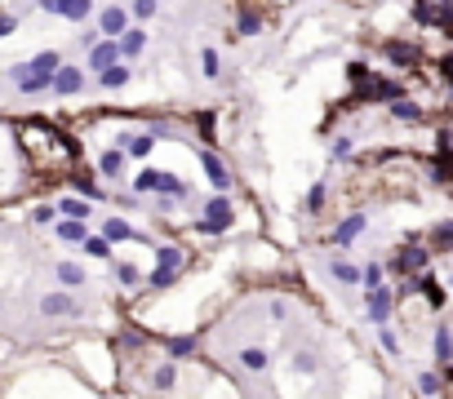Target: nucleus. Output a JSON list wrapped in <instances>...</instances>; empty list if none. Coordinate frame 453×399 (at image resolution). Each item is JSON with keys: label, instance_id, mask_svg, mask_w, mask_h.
Wrapping results in <instances>:
<instances>
[{"label": "nucleus", "instance_id": "9", "mask_svg": "<svg viewBox=\"0 0 453 399\" xmlns=\"http://www.w3.org/2000/svg\"><path fill=\"white\" fill-rule=\"evenodd\" d=\"M58 14H62V18H71V23H84V18L93 14V0H62Z\"/></svg>", "mask_w": 453, "mask_h": 399}, {"label": "nucleus", "instance_id": "17", "mask_svg": "<svg viewBox=\"0 0 453 399\" xmlns=\"http://www.w3.org/2000/svg\"><path fill=\"white\" fill-rule=\"evenodd\" d=\"M102 235H107V240H138V235L129 231V226L120 222V217H107V226H102Z\"/></svg>", "mask_w": 453, "mask_h": 399}, {"label": "nucleus", "instance_id": "41", "mask_svg": "<svg viewBox=\"0 0 453 399\" xmlns=\"http://www.w3.org/2000/svg\"><path fill=\"white\" fill-rule=\"evenodd\" d=\"M378 280H382V271H378V266H369V271H364V284H369V289H382Z\"/></svg>", "mask_w": 453, "mask_h": 399}, {"label": "nucleus", "instance_id": "27", "mask_svg": "<svg viewBox=\"0 0 453 399\" xmlns=\"http://www.w3.org/2000/svg\"><path fill=\"white\" fill-rule=\"evenodd\" d=\"M240 359H244V368H253V373H258V368H267V350H258V346H249Z\"/></svg>", "mask_w": 453, "mask_h": 399}, {"label": "nucleus", "instance_id": "14", "mask_svg": "<svg viewBox=\"0 0 453 399\" xmlns=\"http://www.w3.org/2000/svg\"><path fill=\"white\" fill-rule=\"evenodd\" d=\"M386 58H391V62H418V49H413V45L391 40V45H386Z\"/></svg>", "mask_w": 453, "mask_h": 399}, {"label": "nucleus", "instance_id": "5", "mask_svg": "<svg viewBox=\"0 0 453 399\" xmlns=\"http://www.w3.org/2000/svg\"><path fill=\"white\" fill-rule=\"evenodd\" d=\"M391 293H386V289H369V319H373V324L378 328H382L386 324V315H391Z\"/></svg>", "mask_w": 453, "mask_h": 399}, {"label": "nucleus", "instance_id": "30", "mask_svg": "<svg viewBox=\"0 0 453 399\" xmlns=\"http://www.w3.org/2000/svg\"><path fill=\"white\" fill-rule=\"evenodd\" d=\"M196 337H169V355H191Z\"/></svg>", "mask_w": 453, "mask_h": 399}, {"label": "nucleus", "instance_id": "16", "mask_svg": "<svg viewBox=\"0 0 453 399\" xmlns=\"http://www.w3.org/2000/svg\"><path fill=\"white\" fill-rule=\"evenodd\" d=\"M422 262H427V249H404L400 258H395V266H400V271H418Z\"/></svg>", "mask_w": 453, "mask_h": 399}, {"label": "nucleus", "instance_id": "1", "mask_svg": "<svg viewBox=\"0 0 453 399\" xmlns=\"http://www.w3.org/2000/svg\"><path fill=\"white\" fill-rule=\"evenodd\" d=\"M178 266H183V249L165 244V249H160V266H156V275H151V289H169L174 275H178Z\"/></svg>", "mask_w": 453, "mask_h": 399}, {"label": "nucleus", "instance_id": "34", "mask_svg": "<svg viewBox=\"0 0 453 399\" xmlns=\"http://www.w3.org/2000/svg\"><path fill=\"white\" fill-rule=\"evenodd\" d=\"M258 27H262V18H258V14H240V36H253Z\"/></svg>", "mask_w": 453, "mask_h": 399}, {"label": "nucleus", "instance_id": "18", "mask_svg": "<svg viewBox=\"0 0 453 399\" xmlns=\"http://www.w3.org/2000/svg\"><path fill=\"white\" fill-rule=\"evenodd\" d=\"M98 169H102V173H107V178H116L120 169H125V151H107V156L98 160Z\"/></svg>", "mask_w": 453, "mask_h": 399}, {"label": "nucleus", "instance_id": "43", "mask_svg": "<svg viewBox=\"0 0 453 399\" xmlns=\"http://www.w3.org/2000/svg\"><path fill=\"white\" fill-rule=\"evenodd\" d=\"M14 27H18L14 18H5V14H0V36H9V32H14Z\"/></svg>", "mask_w": 453, "mask_h": 399}, {"label": "nucleus", "instance_id": "25", "mask_svg": "<svg viewBox=\"0 0 453 399\" xmlns=\"http://www.w3.org/2000/svg\"><path fill=\"white\" fill-rule=\"evenodd\" d=\"M147 36L143 32H125V40H120V49H125V58H134V53H143Z\"/></svg>", "mask_w": 453, "mask_h": 399}, {"label": "nucleus", "instance_id": "44", "mask_svg": "<svg viewBox=\"0 0 453 399\" xmlns=\"http://www.w3.org/2000/svg\"><path fill=\"white\" fill-rule=\"evenodd\" d=\"M58 5L62 0H40V9H49V14H58Z\"/></svg>", "mask_w": 453, "mask_h": 399}, {"label": "nucleus", "instance_id": "22", "mask_svg": "<svg viewBox=\"0 0 453 399\" xmlns=\"http://www.w3.org/2000/svg\"><path fill=\"white\" fill-rule=\"evenodd\" d=\"M134 191H160V169H143L134 178Z\"/></svg>", "mask_w": 453, "mask_h": 399}, {"label": "nucleus", "instance_id": "37", "mask_svg": "<svg viewBox=\"0 0 453 399\" xmlns=\"http://www.w3.org/2000/svg\"><path fill=\"white\" fill-rule=\"evenodd\" d=\"M382 346H386V355H400V341H395V332L382 324Z\"/></svg>", "mask_w": 453, "mask_h": 399}, {"label": "nucleus", "instance_id": "7", "mask_svg": "<svg viewBox=\"0 0 453 399\" xmlns=\"http://www.w3.org/2000/svg\"><path fill=\"white\" fill-rule=\"evenodd\" d=\"M120 142H125V151H129V156H138V160L151 156V147H156V138H151V133H125Z\"/></svg>", "mask_w": 453, "mask_h": 399}, {"label": "nucleus", "instance_id": "26", "mask_svg": "<svg viewBox=\"0 0 453 399\" xmlns=\"http://www.w3.org/2000/svg\"><path fill=\"white\" fill-rule=\"evenodd\" d=\"M436 359H453V337H449V328H436Z\"/></svg>", "mask_w": 453, "mask_h": 399}, {"label": "nucleus", "instance_id": "12", "mask_svg": "<svg viewBox=\"0 0 453 399\" xmlns=\"http://www.w3.org/2000/svg\"><path fill=\"white\" fill-rule=\"evenodd\" d=\"M98 80H102V89H120V84H129V66L116 62V66H107V71H98Z\"/></svg>", "mask_w": 453, "mask_h": 399}, {"label": "nucleus", "instance_id": "6", "mask_svg": "<svg viewBox=\"0 0 453 399\" xmlns=\"http://www.w3.org/2000/svg\"><path fill=\"white\" fill-rule=\"evenodd\" d=\"M80 84H84V75H80V66H58V75H54V89L67 98V93H80Z\"/></svg>", "mask_w": 453, "mask_h": 399}, {"label": "nucleus", "instance_id": "38", "mask_svg": "<svg viewBox=\"0 0 453 399\" xmlns=\"http://www.w3.org/2000/svg\"><path fill=\"white\" fill-rule=\"evenodd\" d=\"M320 204H325V186H320V182H316V186H311V195H307V208H311V213H316V208H320Z\"/></svg>", "mask_w": 453, "mask_h": 399}, {"label": "nucleus", "instance_id": "21", "mask_svg": "<svg viewBox=\"0 0 453 399\" xmlns=\"http://www.w3.org/2000/svg\"><path fill=\"white\" fill-rule=\"evenodd\" d=\"M334 275L342 284H360L364 280V271H360V266H351V262H334Z\"/></svg>", "mask_w": 453, "mask_h": 399}, {"label": "nucleus", "instance_id": "31", "mask_svg": "<svg viewBox=\"0 0 453 399\" xmlns=\"http://www.w3.org/2000/svg\"><path fill=\"white\" fill-rule=\"evenodd\" d=\"M436 249H453V222L436 226Z\"/></svg>", "mask_w": 453, "mask_h": 399}, {"label": "nucleus", "instance_id": "10", "mask_svg": "<svg viewBox=\"0 0 453 399\" xmlns=\"http://www.w3.org/2000/svg\"><path fill=\"white\" fill-rule=\"evenodd\" d=\"M102 36H125V9H102Z\"/></svg>", "mask_w": 453, "mask_h": 399}, {"label": "nucleus", "instance_id": "19", "mask_svg": "<svg viewBox=\"0 0 453 399\" xmlns=\"http://www.w3.org/2000/svg\"><path fill=\"white\" fill-rule=\"evenodd\" d=\"M84 253H89V258H111V240L107 235H89V240H84Z\"/></svg>", "mask_w": 453, "mask_h": 399}, {"label": "nucleus", "instance_id": "29", "mask_svg": "<svg viewBox=\"0 0 453 399\" xmlns=\"http://www.w3.org/2000/svg\"><path fill=\"white\" fill-rule=\"evenodd\" d=\"M391 111H395L400 120H422V111L413 107V102H404V98H395V107H391Z\"/></svg>", "mask_w": 453, "mask_h": 399}, {"label": "nucleus", "instance_id": "23", "mask_svg": "<svg viewBox=\"0 0 453 399\" xmlns=\"http://www.w3.org/2000/svg\"><path fill=\"white\" fill-rule=\"evenodd\" d=\"M58 280L67 284V289H76V284H84V271H80L76 262H62V266H58Z\"/></svg>", "mask_w": 453, "mask_h": 399}, {"label": "nucleus", "instance_id": "20", "mask_svg": "<svg viewBox=\"0 0 453 399\" xmlns=\"http://www.w3.org/2000/svg\"><path fill=\"white\" fill-rule=\"evenodd\" d=\"M58 213H67V217H76V222H84V217H89V200H62Z\"/></svg>", "mask_w": 453, "mask_h": 399}, {"label": "nucleus", "instance_id": "36", "mask_svg": "<svg viewBox=\"0 0 453 399\" xmlns=\"http://www.w3.org/2000/svg\"><path fill=\"white\" fill-rule=\"evenodd\" d=\"M116 275H120V284H129V289H138V266H129V262H125V266H120Z\"/></svg>", "mask_w": 453, "mask_h": 399}, {"label": "nucleus", "instance_id": "2", "mask_svg": "<svg viewBox=\"0 0 453 399\" xmlns=\"http://www.w3.org/2000/svg\"><path fill=\"white\" fill-rule=\"evenodd\" d=\"M231 204H226V200L218 195V200H209V204H205V217H200V231H226V226H231Z\"/></svg>", "mask_w": 453, "mask_h": 399}, {"label": "nucleus", "instance_id": "33", "mask_svg": "<svg viewBox=\"0 0 453 399\" xmlns=\"http://www.w3.org/2000/svg\"><path fill=\"white\" fill-rule=\"evenodd\" d=\"M418 386H422V395H440V377H436V373H422Z\"/></svg>", "mask_w": 453, "mask_h": 399}, {"label": "nucleus", "instance_id": "42", "mask_svg": "<svg viewBox=\"0 0 453 399\" xmlns=\"http://www.w3.org/2000/svg\"><path fill=\"white\" fill-rule=\"evenodd\" d=\"M76 186H80V191H84V195H89V200H93V195H98V186H93V182H89V178H76Z\"/></svg>", "mask_w": 453, "mask_h": 399}, {"label": "nucleus", "instance_id": "35", "mask_svg": "<svg viewBox=\"0 0 453 399\" xmlns=\"http://www.w3.org/2000/svg\"><path fill=\"white\" fill-rule=\"evenodd\" d=\"M156 386H160V391H169V386H174V364L156 368Z\"/></svg>", "mask_w": 453, "mask_h": 399}, {"label": "nucleus", "instance_id": "13", "mask_svg": "<svg viewBox=\"0 0 453 399\" xmlns=\"http://www.w3.org/2000/svg\"><path fill=\"white\" fill-rule=\"evenodd\" d=\"M360 231H364V217L356 213V217H347V222H342V226L334 231V240H338V244H351V240H356Z\"/></svg>", "mask_w": 453, "mask_h": 399}, {"label": "nucleus", "instance_id": "45", "mask_svg": "<svg viewBox=\"0 0 453 399\" xmlns=\"http://www.w3.org/2000/svg\"><path fill=\"white\" fill-rule=\"evenodd\" d=\"M445 75H449V80H453V58H445Z\"/></svg>", "mask_w": 453, "mask_h": 399}, {"label": "nucleus", "instance_id": "32", "mask_svg": "<svg viewBox=\"0 0 453 399\" xmlns=\"http://www.w3.org/2000/svg\"><path fill=\"white\" fill-rule=\"evenodd\" d=\"M200 71L209 75V80L218 75V53H213V49H205V58H200Z\"/></svg>", "mask_w": 453, "mask_h": 399}, {"label": "nucleus", "instance_id": "40", "mask_svg": "<svg viewBox=\"0 0 453 399\" xmlns=\"http://www.w3.org/2000/svg\"><path fill=\"white\" fill-rule=\"evenodd\" d=\"M54 213H58V208H49V204H40V208H36V213H32V217H36V222H54Z\"/></svg>", "mask_w": 453, "mask_h": 399}, {"label": "nucleus", "instance_id": "8", "mask_svg": "<svg viewBox=\"0 0 453 399\" xmlns=\"http://www.w3.org/2000/svg\"><path fill=\"white\" fill-rule=\"evenodd\" d=\"M205 173H209V182L218 186V191H226V186H231V173H226L222 160H218V156H209V151H205Z\"/></svg>", "mask_w": 453, "mask_h": 399}, {"label": "nucleus", "instance_id": "28", "mask_svg": "<svg viewBox=\"0 0 453 399\" xmlns=\"http://www.w3.org/2000/svg\"><path fill=\"white\" fill-rule=\"evenodd\" d=\"M160 191H165V195H191V191H187V186L178 182L174 173H160Z\"/></svg>", "mask_w": 453, "mask_h": 399}, {"label": "nucleus", "instance_id": "4", "mask_svg": "<svg viewBox=\"0 0 453 399\" xmlns=\"http://www.w3.org/2000/svg\"><path fill=\"white\" fill-rule=\"evenodd\" d=\"M40 311L45 315H80V302L67 298V293H49V298L40 302Z\"/></svg>", "mask_w": 453, "mask_h": 399}, {"label": "nucleus", "instance_id": "39", "mask_svg": "<svg viewBox=\"0 0 453 399\" xmlns=\"http://www.w3.org/2000/svg\"><path fill=\"white\" fill-rule=\"evenodd\" d=\"M134 14L138 18H151V14H156V0H134Z\"/></svg>", "mask_w": 453, "mask_h": 399}, {"label": "nucleus", "instance_id": "24", "mask_svg": "<svg viewBox=\"0 0 453 399\" xmlns=\"http://www.w3.org/2000/svg\"><path fill=\"white\" fill-rule=\"evenodd\" d=\"M413 18H418V23H440V5H431V0H418V5H413Z\"/></svg>", "mask_w": 453, "mask_h": 399}, {"label": "nucleus", "instance_id": "15", "mask_svg": "<svg viewBox=\"0 0 453 399\" xmlns=\"http://www.w3.org/2000/svg\"><path fill=\"white\" fill-rule=\"evenodd\" d=\"M58 235H62V240H89V235H84V222H76V217H62V222H58Z\"/></svg>", "mask_w": 453, "mask_h": 399}, {"label": "nucleus", "instance_id": "3", "mask_svg": "<svg viewBox=\"0 0 453 399\" xmlns=\"http://www.w3.org/2000/svg\"><path fill=\"white\" fill-rule=\"evenodd\" d=\"M120 53H125V49H120V40H102V45H93V49H89V66H93V71H107V66L120 62Z\"/></svg>", "mask_w": 453, "mask_h": 399}, {"label": "nucleus", "instance_id": "11", "mask_svg": "<svg viewBox=\"0 0 453 399\" xmlns=\"http://www.w3.org/2000/svg\"><path fill=\"white\" fill-rule=\"evenodd\" d=\"M27 66H32L36 75H49V80H54V75H58V66H62V62H58V53L49 49V53H36V58L27 62Z\"/></svg>", "mask_w": 453, "mask_h": 399}]
</instances>
